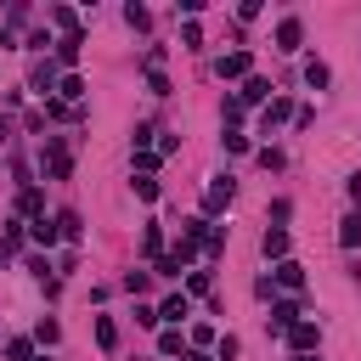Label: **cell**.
<instances>
[{
    "label": "cell",
    "instance_id": "6",
    "mask_svg": "<svg viewBox=\"0 0 361 361\" xmlns=\"http://www.w3.org/2000/svg\"><path fill=\"white\" fill-rule=\"evenodd\" d=\"M293 322H299V305H293V299H276V305H271V327H276V333H288Z\"/></svg>",
    "mask_w": 361,
    "mask_h": 361
},
{
    "label": "cell",
    "instance_id": "1",
    "mask_svg": "<svg viewBox=\"0 0 361 361\" xmlns=\"http://www.w3.org/2000/svg\"><path fill=\"white\" fill-rule=\"evenodd\" d=\"M45 175H51V180H68V175H73V158H68V141H56V135L45 141Z\"/></svg>",
    "mask_w": 361,
    "mask_h": 361
},
{
    "label": "cell",
    "instance_id": "10",
    "mask_svg": "<svg viewBox=\"0 0 361 361\" xmlns=\"http://www.w3.org/2000/svg\"><path fill=\"white\" fill-rule=\"evenodd\" d=\"M276 282L299 293V288H305V265H293V259H276Z\"/></svg>",
    "mask_w": 361,
    "mask_h": 361
},
{
    "label": "cell",
    "instance_id": "7",
    "mask_svg": "<svg viewBox=\"0 0 361 361\" xmlns=\"http://www.w3.org/2000/svg\"><path fill=\"white\" fill-rule=\"evenodd\" d=\"M28 85H34L39 96H51V90H56V68H51V62H34V73H28Z\"/></svg>",
    "mask_w": 361,
    "mask_h": 361
},
{
    "label": "cell",
    "instance_id": "19",
    "mask_svg": "<svg viewBox=\"0 0 361 361\" xmlns=\"http://www.w3.org/2000/svg\"><path fill=\"white\" fill-rule=\"evenodd\" d=\"M79 45H85L79 34H62V45H56V56H62V62H79Z\"/></svg>",
    "mask_w": 361,
    "mask_h": 361
},
{
    "label": "cell",
    "instance_id": "16",
    "mask_svg": "<svg viewBox=\"0 0 361 361\" xmlns=\"http://www.w3.org/2000/svg\"><path fill=\"white\" fill-rule=\"evenodd\" d=\"M56 237H62V231H56V220H45V214H39V220H34V243H45V248H51Z\"/></svg>",
    "mask_w": 361,
    "mask_h": 361
},
{
    "label": "cell",
    "instance_id": "18",
    "mask_svg": "<svg viewBox=\"0 0 361 361\" xmlns=\"http://www.w3.org/2000/svg\"><path fill=\"white\" fill-rule=\"evenodd\" d=\"M51 17H56V28H62V34H79V11H68V6H56Z\"/></svg>",
    "mask_w": 361,
    "mask_h": 361
},
{
    "label": "cell",
    "instance_id": "13",
    "mask_svg": "<svg viewBox=\"0 0 361 361\" xmlns=\"http://www.w3.org/2000/svg\"><path fill=\"white\" fill-rule=\"evenodd\" d=\"M288 113H293V107H288L282 96H271V102H265V130H276V124H282Z\"/></svg>",
    "mask_w": 361,
    "mask_h": 361
},
{
    "label": "cell",
    "instance_id": "21",
    "mask_svg": "<svg viewBox=\"0 0 361 361\" xmlns=\"http://www.w3.org/2000/svg\"><path fill=\"white\" fill-rule=\"evenodd\" d=\"M56 231H62V237H79V214L62 209V214H56Z\"/></svg>",
    "mask_w": 361,
    "mask_h": 361
},
{
    "label": "cell",
    "instance_id": "27",
    "mask_svg": "<svg viewBox=\"0 0 361 361\" xmlns=\"http://www.w3.org/2000/svg\"><path fill=\"white\" fill-rule=\"evenodd\" d=\"M6 361H28V338H11L6 344Z\"/></svg>",
    "mask_w": 361,
    "mask_h": 361
},
{
    "label": "cell",
    "instance_id": "12",
    "mask_svg": "<svg viewBox=\"0 0 361 361\" xmlns=\"http://www.w3.org/2000/svg\"><path fill=\"white\" fill-rule=\"evenodd\" d=\"M79 96H85V79H79V73L56 79V102H79Z\"/></svg>",
    "mask_w": 361,
    "mask_h": 361
},
{
    "label": "cell",
    "instance_id": "11",
    "mask_svg": "<svg viewBox=\"0 0 361 361\" xmlns=\"http://www.w3.org/2000/svg\"><path fill=\"white\" fill-rule=\"evenodd\" d=\"M338 243L344 248H361V214H344L338 220Z\"/></svg>",
    "mask_w": 361,
    "mask_h": 361
},
{
    "label": "cell",
    "instance_id": "8",
    "mask_svg": "<svg viewBox=\"0 0 361 361\" xmlns=\"http://www.w3.org/2000/svg\"><path fill=\"white\" fill-rule=\"evenodd\" d=\"M226 203H231V180H214V186L203 192V209H209V214H220Z\"/></svg>",
    "mask_w": 361,
    "mask_h": 361
},
{
    "label": "cell",
    "instance_id": "23",
    "mask_svg": "<svg viewBox=\"0 0 361 361\" xmlns=\"http://www.w3.org/2000/svg\"><path fill=\"white\" fill-rule=\"evenodd\" d=\"M135 197H147V203H152V197H158V180H152V175H135Z\"/></svg>",
    "mask_w": 361,
    "mask_h": 361
},
{
    "label": "cell",
    "instance_id": "14",
    "mask_svg": "<svg viewBox=\"0 0 361 361\" xmlns=\"http://www.w3.org/2000/svg\"><path fill=\"white\" fill-rule=\"evenodd\" d=\"M96 344H102V350H113V344H118V327H113V316H96Z\"/></svg>",
    "mask_w": 361,
    "mask_h": 361
},
{
    "label": "cell",
    "instance_id": "15",
    "mask_svg": "<svg viewBox=\"0 0 361 361\" xmlns=\"http://www.w3.org/2000/svg\"><path fill=\"white\" fill-rule=\"evenodd\" d=\"M265 96H271V85H265V79H248V85H243V96H237V102H243V107H248V102H265Z\"/></svg>",
    "mask_w": 361,
    "mask_h": 361
},
{
    "label": "cell",
    "instance_id": "30",
    "mask_svg": "<svg viewBox=\"0 0 361 361\" xmlns=\"http://www.w3.org/2000/svg\"><path fill=\"white\" fill-rule=\"evenodd\" d=\"M28 361H45V355H28Z\"/></svg>",
    "mask_w": 361,
    "mask_h": 361
},
{
    "label": "cell",
    "instance_id": "26",
    "mask_svg": "<svg viewBox=\"0 0 361 361\" xmlns=\"http://www.w3.org/2000/svg\"><path fill=\"white\" fill-rule=\"evenodd\" d=\"M158 350H164V355H180V333H175V327H169V333H164V338H158Z\"/></svg>",
    "mask_w": 361,
    "mask_h": 361
},
{
    "label": "cell",
    "instance_id": "22",
    "mask_svg": "<svg viewBox=\"0 0 361 361\" xmlns=\"http://www.w3.org/2000/svg\"><path fill=\"white\" fill-rule=\"evenodd\" d=\"M147 90H152V96H169V79H164L158 68H147Z\"/></svg>",
    "mask_w": 361,
    "mask_h": 361
},
{
    "label": "cell",
    "instance_id": "5",
    "mask_svg": "<svg viewBox=\"0 0 361 361\" xmlns=\"http://www.w3.org/2000/svg\"><path fill=\"white\" fill-rule=\"evenodd\" d=\"M192 316V305H186V293H169L164 305H158V322H186Z\"/></svg>",
    "mask_w": 361,
    "mask_h": 361
},
{
    "label": "cell",
    "instance_id": "29",
    "mask_svg": "<svg viewBox=\"0 0 361 361\" xmlns=\"http://www.w3.org/2000/svg\"><path fill=\"white\" fill-rule=\"evenodd\" d=\"M0 141H6V118H0Z\"/></svg>",
    "mask_w": 361,
    "mask_h": 361
},
{
    "label": "cell",
    "instance_id": "17",
    "mask_svg": "<svg viewBox=\"0 0 361 361\" xmlns=\"http://www.w3.org/2000/svg\"><path fill=\"white\" fill-rule=\"evenodd\" d=\"M141 254H152V259L164 254V231H158V226H147V231H141Z\"/></svg>",
    "mask_w": 361,
    "mask_h": 361
},
{
    "label": "cell",
    "instance_id": "3",
    "mask_svg": "<svg viewBox=\"0 0 361 361\" xmlns=\"http://www.w3.org/2000/svg\"><path fill=\"white\" fill-rule=\"evenodd\" d=\"M214 73H220V79H248V51H226V56L214 62Z\"/></svg>",
    "mask_w": 361,
    "mask_h": 361
},
{
    "label": "cell",
    "instance_id": "4",
    "mask_svg": "<svg viewBox=\"0 0 361 361\" xmlns=\"http://www.w3.org/2000/svg\"><path fill=\"white\" fill-rule=\"evenodd\" d=\"M299 39H305L299 17H282V23H276V51H299Z\"/></svg>",
    "mask_w": 361,
    "mask_h": 361
},
{
    "label": "cell",
    "instance_id": "20",
    "mask_svg": "<svg viewBox=\"0 0 361 361\" xmlns=\"http://www.w3.org/2000/svg\"><path fill=\"white\" fill-rule=\"evenodd\" d=\"M327 79H333V73H327V62H305V85H316V90H322Z\"/></svg>",
    "mask_w": 361,
    "mask_h": 361
},
{
    "label": "cell",
    "instance_id": "9",
    "mask_svg": "<svg viewBox=\"0 0 361 361\" xmlns=\"http://www.w3.org/2000/svg\"><path fill=\"white\" fill-rule=\"evenodd\" d=\"M259 248H265V259H288V231H282V226H271Z\"/></svg>",
    "mask_w": 361,
    "mask_h": 361
},
{
    "label": "cell",
    "instance_id": "2",
    "mask_svg": "<svg viewBox=\"0 0 361 361\" xmlns=\"http://www.w3.org/2000/svg\"><path fill=\"white\" fill-rule=\"evenodd\" d=\"M288 344H293L299 355H310V350L322 344V333H316V322H293V327H288Z\"/></svg>",
    "mask_w": 361,
    "mask_h": 361
},
{
    "label": "cell",
    "instance_id": "24",
    "mask_svg": "<svg viewBox=\"0 0 361 361\" xmlns=\"http://www.w3.org/2000/svg\"><path fill=\"white\" fill-rule=\"evenodd\" d=\"M17 209H23V214H39V192H34V186H23V197H17Z\"/></svg>",
    "mask_w": 361,
    "mask_h": 361
},
{
    "label": "cell",
    "instance_id": "28",
    "mask_svg": "<svg viewBox=\"0 0 361 361\" xmlns=\"http://www.w3.org/2000/svg\"><path fill=\"white\" fill-rule=\"evenodd\" d=\"M186 361H209V355H186Z\"/></svg>",
    "mask_w": 361,
    "mask_h": 361
},
{
    "label": "cell",
    "instance_id": "25",
    "mask_svg": "<svg viewBox=\"0 0 361 361\" xmlns=\"http://www.w3.org/2000/svg\"><path fill=\"white\" fill-rule=\"evenodd\" d=\"M124 23H130V28H147L152 17H147V6H130V11H124Z\"/></svg>",
    "mask_w": 361,
    "mask_h": 361
}]
</instances>
